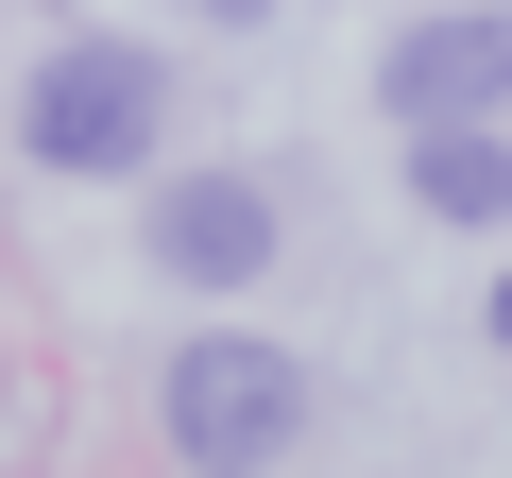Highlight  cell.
I'll use <instances>...</instances> for the list:
<instances>
[{
  "label": "cell",
  "mask_w": 512,
  "mask_h": 478,
  "mask_svg": "<svg viewBox=\"0 0 512 478\" xmlns=\"http://www.w3.org/2000/svg\"><path fill=\"white\" fill-rule=\"evenodd\" d=\"M376 86H393V120H495L512 103V18H410L376 52Z\"/></svg>",
  "instance_id": "cell-4"
},
{
  "label": "cell",
  "mask_w": 512,
  "mask_h": 478,
  "mask_svg": "<svg viewBox=\"0 0 512 478\" xmlns=\"http://www.w3.org/2000/svg\"><path fill=\"white\" fill-rule=\"evenodd\" d=\"M274 188L256 171H188V188H154V257L188 274V291H239V274H274Z\"/></svg>",
  "instance_id": "cell-3"
},
{
  "label": "cell",
  "mask_w": 512,
  "mask_h": 478,
  "mask_svg": "<svg viewBox=\"0 0 512 478\" xmlns=\"http://www.w3.org/2000/svg\"><path fill=\"white\" fill-rule=\"evenodd\" d=\"M18 137H35V171H137L154 137H171V69L154 52H120V35H69L52 69H35V103H18Z\"/></svg>",
  "instance_id": "cell-1"
},
{
  "label": "cell",
  "mask_w": 512,
  "mask_h": 478,
  "mask_svg": "<svg viewBox=\"0 0 512 478\" xmlns=\"http://www.w3.org/2000/svg\"><path fill=\"white\" fill-rule=\"evenodd\" d=\"M410 205L427 222H512V137L495 120H410Z\"/></svg>",
  "instance_id": "cell-5"
},
{
  "label": "cell",
  "mask_w": 512,
  "mask_h": 478,
  "mask_svg": "<svg viewBox=\"0 0 512 478\" xmlns=\"http://www.w3.org/2000/svg\"><path fill=\"white\" fill-rule=\"evenodd\" d=\"M291 427H308V359H274V342H188L171 359V444L205 478H274Z\"/></svg>",
  "instance_id": "cell-2"
},
{
  "label": "cell",
  "mask_w": 512,
  "mask_h": 478,
  "mask_svg": "<svg viewBox=\"0 0 512 478\" xmlns=\"http://www.w3.org/2000/svg\"><path fill=\"white\" fill-rule=\"evenodd\" d=\"M188 18H274V0H188Z\"/></svg>",
  "instance_id": "cell-6"
},
{
  "label": "cell",
  "mask_w": 512,
  "mask_h": 478,
  "mask_svg": "<svg viewBox=\"0 0 512 478\" xmlns=\"http://www.w3.org/2000/svg\"><path fill=\"white\" fill-rule=\"evenodd\" d=\"M478 325H495V342H512V274H495V308H478Z\"/></svg>",
  "instance_id": "cell-7"
}]
</instances>
